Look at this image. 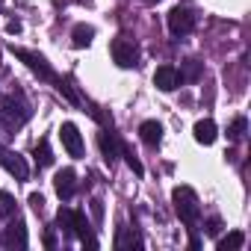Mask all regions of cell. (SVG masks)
I'll return each mask as SVG.
<instances>
[{"mask_svg": "<svg viewBox=\"0 0 251 251\" xmlns=\"http://www.w3.org/2000/svg\"><path fill=\"white\" fill-rule=\"evenodd\" d=\"M172 201H175V210H177L180 222H183L189 230H195V222H198V216H201V204H198L195 189H189V186H177V189L172 192Z\"/></svg>", "mask_w": 251, "mask_h": 251, "instance_id": "1", "label": "cell"}, {"mask_svg": "<svg viewBox=\"0 0 251 251\" xmlns=\"http://www.w3.org/2000/svg\"><path fill=\"white\" fill-rule=\"evenodd\" d=\"M30 118V106L24 100H15L12 95L6 98H0V127H6V130H18L24 127Z\"/></svg>", "mask_w": 251, "mask_h": 251, "instance_id": "2", "label": "cell"}, {"mask_svg": "<svg viewBox=\"0 0 251 251\" xmlns=\"http://www.w3.org/2000/svg\"><path fill=\"white\" fill-rule=\"evenodd\" d=\"M59 225L62 227H71L80 239H83V245H89V248H98V239L92 236V230H89V222H86V216L80 213V210H59Z\"/></svg>", "mask_w": 251, "mask_h": 251, "instance_id": "3", "label": "cell"}, {"mask_svg": "<svg viewBox=\"0 0 251 251\" xmlns=\"http://www.w3.org/2000/svg\"><path fill=\"white\" fill-rule=\"evenodd\" d=\"M9 50L18 56V59H24V65L33 71V74H39L42 80H50V83H56L59 77L53 74V68L48 65V59L42 56V53H33V50H24V48H15V45H9Z\"/></svg>", "mask_w": 251, "mask_h": 251, "instance_id": "4", "label": "cell"}, {"mask_svg": "<svg viewBox=\"0 0 251 251\" xmlns=\"http://www.w3.org/2000/svg\"><path fill=\"white\" fill-rule=\"evenodd\" d=\"M109 53H112V59H115V65H118V68H133V65L139 62V50H136V45H133L127 36L112 39Z\"/></svg>", "mask_w": 251, "mask_h": 251, "instance_id": "5", "label": "cell"}, {"mask_svg": "<svg viewBox=\"0 0 251 251\" xmlns=\"http://www.w3.org/2000/svg\"><path fill=\"white\" fill-rule=\"evenodd\" d=\"M169 30H172V36H186V33H192V30H195V15H192L186 6H175V9L169 12Z\"/></svg>", "mask_w": 251, "mask_h": 251, "instance_id": "6", "label": "cell"}, {"mask_svg": "<svg viewBox=\"0 0 251 251\" xmlns=\"http://www.w3.org/2000/svg\"><path fill=\"white\" fill-rule=\"evenodd\" d=\"M59 139H62L65 151H68L74 160H80V157H83V136H80V130H77V124L65 121L62 127H59Z\"/></svg>", "mask_w": 251, "mask_h": 251, "instance_id": "7", "label": "cell"}, {"mask_svg": "<svg viewBox=\"0 0 251 251\" xmlns=\"http://www.w3.org/2000/svg\"><path fill=\"white\" fill-rule=\"evenodd\" d=\"M0 166H3L9 175H15L18 180H27V177H30V169H27L24 157H18L15 151H9V148H3V145H0Z\"/></svg>", "mask_w": 251, "mask_h": 251, "instance_id": "8", "label": "cell"}, {"mask_svg": "<svg viewBox=\"0 0 251 251\" xmlns=\"http://www.w3.org/2000/svg\"><path fill=\"white\" fill-rule=\"evenodd\" d=\"M53 189H56V195H59L62 201L74 198V192H77V175H74V169H62V172H56V177H53Z\"/></svg>", "mask_w": 251, "mask_h": 251, "instance_id": "9", "label": "cell"}, {"mask_svg": "<svg viewBox=\"0 0 251 251\" xmlns=\"http://www.w3.org/2000/svg\"><path fill=\"white\" fill-rule=\"evenodd\" d=\"M180 83H183V77H180V71H177L175 65H160L157 74H154V86L163 89V92H172V89H177Z\"/></svg>", "mask_w": 251, "mask_h": 251, "instance_id": "10", "label": "cell"}, {"mask_svg": "<svg viewBox=\"0 0 251 251\" xmlns=\"http://www.w3.org/2000/svg\"><path fill=\"white\" fill-rule=\"evenodd\" d=\"M0 245H6V248H15V245L24 248L27 245V230H24V222L21 219H15L6 233H0Z\"/></svg>", "mask_w": 251, "mask_h": 251, "instance_id": "11", "label": "cell"}, {"mask_svg": "<svg viewBox=\"0 0 251 251\" xmlns=\"http://www.w3.org/2000/svg\"><path fill=\"white\" fill-rule=\"evenodd\" d=\"M98 142H100V154H103V160L112 166V163L121 157V142H118L115 133H109V130H103V133L98 136Z\"/></svg>", "mask_w": 251, "mask_h": 251, "instance_id": "12", "label": "cell"}, {"mask_svg": "<svg viewBox=\"0 0 251 251\" xmlns=\"http://www.w3.org/2000/svg\"><path fill=\"white\" fill-rule=\"evenodd\" d=\"M139 136H142V142L145 145H160V139H163V124L160 121H142L139 124Z\"/></svg>", "mask_w": 251, "mask_h": 251, "instance_id": "13", "label": "cell"}, {"mask_svg": "<svg viewBox=\"0 0 251 251\" xmlns=\"http://www.w3.org/2000/svg\"><path fill=\"white\" fill-rule=\"evenodd\" d=\"M195 142H201V145H213L216 142V124L210 118L195 124Z\"/></svg>", "mask_w": 251, "mask_h": 251, "instance_id": "14", "label": "cell"}, {"mask_svg": "<svg viewBox=\"0 0 251 251\" xmlns=\"http://www.w3.org/2000/svg\"><path fill=\"white\" fill-rule=\"evenodd\" d=\"M142 248V239L133 227H118V236H115V248Z\"/></svg>", "mask_w": 251, "mask_h": 251, "instance_id": "15", "label": "cell"}, {"mask_svg": "<svg viewBox=\"0 0 251 251\" xmlns=\"http://www.w3.org/2000/svg\"><path fill=\"white\" fill-rule=\"evenodd\" d=\"M92 39H95V27H89V24H77V27H74V33H71L74 48H89V45H92Z\"/></svg>", "mask_w": 251, "mask_h": 251, "instance_id": "16", "label": "cell"}, {"mask_svg": "<svg viewBox=\"0 0 251 251\" xmlns=\"http://www.w3.org/2000/svg\"><path fill=\"white\" fill-rule=\"evenodd\" d=\"M242 245H245V233L242 230H233V233H227V236L219 239V251H236Z\"/></svg>", "mask_w": 251, "mask_h": 251, "instance_id": "17", "label": "cell"}, {"mask_svg": "<svg viewBox=\"0 0 251 251\" xmlns=\"http://www.w3.org/2000/svg\"><path fill=\"white\" fill-rule=\"evenodd\" d=\"M245 127H248V121L239 115V118H233V121H230V127H227V136H230L233 142H239V139L245 136Z\"/></svg>", "mask_w": 251, "mask_h": 251, "instance_id": "18", "label": "cell"}, {"mask_svg": "<svg viewBox=\"0 0 251 251\" xmlns=\"http://www.w3.org/2000/svg\"><path fill=\"white\" fill-rule=\"evenodd\" d=\"M36 163H39V166H50V163H53V154H50L48 139H42V142L36 145Z\"/></svg>", "mask_w": 251, "mask_h": 251, "instance_id": "19", "label": "cell"}, {"mask_svg": "<svg viewBox=\"0 0 251 251\" xmlns=\"http://www.w3.org/2000/svg\"><path fill=\"white\" fill-rule=\"evenodd\" d=\"M6 216H15V201L9 192H0V219H6Z\"/></svg>", "mask_w": 251, "mask_h": 251, "instance_id": "20", "label": "cell"}, {"mask_svg": "<svg viewBox=\"0 0 251 251\" xmlns=\"http://www.w3.org/2000/svg\"><path fill=\"white\" fill-rule=\"evenodd\" d=\"M121 157H127V166H130V169H133L136 175H142V172H145V169H142V163L136 160V154H133V151H130L127 145H121Z\"/></svg>", "mask_w": 251, "mask_h": 251, "instance_id": "21", "label": "cell"}, {"mask_svg": "<svg viewBox=\"0 0 251 251\" xmlns=\"http://www.w3.org/2000/svg\"><path fill=\"white\" fill-rule=\"evenodd\" d=\"M198 74H201V62L198 59H186V71L180 77L183 80H198Z\"/></svg>", "mask_w": 251, "mask_h": 251, "instance_id": "22", "label": "cell"}, {"mask_svg": "<svg viewBox=\"0 0 251 251\" xmlns=\"http://www.w3.org/2000/svg\"><path fill=\"white\" fill-rule=\"evenodd\" d=\"M92 213H95V219H98V222H100V216H103V204H100V201H98V198H95V201H92Z\"/></svg>", "mask_w": 251, "mask_h": 251, "instance_id": "23", "label": "cell"}, {"mask_svg": "<svg viewBox=\"0 0 251 251\" xmlns=\"http://www.w3.org/2000/svg\"><path fill=\"white\" fill-rule=\"evenodd\" d=\"M30 204H33L36 210H42V204H45V198H42V195L36 192V195H30Z\"/></svg>", "mask_w": 251, "mask_h": 251, "instance_id": "24", "label": "cell"}, {"mask_svg": "<svg viewBox=\"0 0 251 251\" xmlns=\"http://www.w3.org/2000/svg\"><path fill=\"white\" fill-rule=\"evenodd\" d=\"M6 30H9V33H21V24H18V21H9Z\"/></svg>", "mask_w": 251, "mask_h": 251, "instance_id": "25", "label": "cell"}, {"mask_svg": "<svg viewBox=\"0 0 251 251\" xmlns=\"http://www.w3.org/2000/svg\"><path fill=\"white\" fill-rule=\"evenodd\" d=\"M207 233H219V219H213V222H210V227H207Z\"/></svg>", "mask_w": 251, "mask_h": 251, "instance_id": "26", "label": "cell"}, {"mask_svg": "<svg viewBox=\"0 0 251 251\" xmlns=\"http://www.w3.org/2000/svg\"><path fill=\"white\" fill-rule=\"evenodd\" d=\"M151 3H154V0H151Z\"/></svg>", "mask_w": 251, "mask_h": 251, "instance_id": "27", "label": "cell"}]
</instances>
